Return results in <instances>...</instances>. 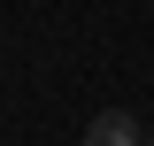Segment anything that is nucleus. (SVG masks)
<instances>
[{
  "instance_id": "nucleus-2",
  "label": "nucleus",
  "mask_w": 154,
  "mask_h": 146,
  "mask_svg": "<svg viewBox=\"0 0 154 146\" xmlns=\"http://www.w3.org/2000/svg\"><path fill=\"white\" fill-rule=\"evenodd\" d=\"M146 146H154V131H146Z\"/></svg>"
},
{
  "instance_id": "nucleus-1",
  "label": "nucleus",
  "mask_w": 154,
  "mask_h": 146,
  "mask_svg": "<svg viewBox=\"0 0 154 146\" xmlns=\"http://www.w3.org/2000/svg\"><path fill=\"white\" fill-rule=\"evenodd\" d=\"M85 146H146V131H139V115H123V108H100L93 123H85Z\"/></svg>"
}]
</instances>
